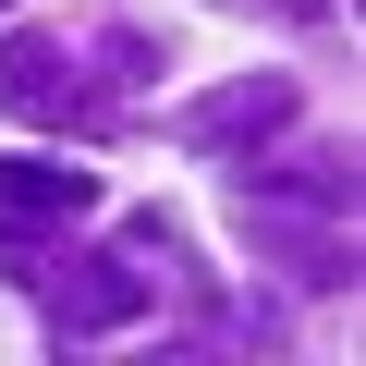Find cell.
<instances>
[{
    "instance_id": "obj_1",
    "label": "cell",
    "mask_w": 366,
    "mask_h": 366,
    "mask_svg": "<svg viewBox=\"0 0 366 366\" xmlns=\"http://www.w3.org/2000/svg\"><path fill=\"white\" fill-rule=\"evenodd\" d=\"M25 281L49 293V317L74 330V342H98V330H134L147 317V269H122V257H25Z\"/></svg>"
},
{
    "instance_id": "obj_2",
    "label": "cell",
    "mask_w": 366,
    "mask_h": 366,
    "mask_svg": "<svg viewBox=\"0 0 366 366\" xmlns=\"http://www.w3.org/2000/svg\"><path fill=\"white\" fill-rule=\"evenodd\" d=\"M0 110L13 122H86L98 98H86V74H74L61 37H0Z\"/></svg>"
},
{
    "instance_id": "obj_3",
    "label": "cell",
    "mask_w": 366,
    "mask_h": 366,
    "mask_svg": "<svg viewBox=\"0 0 366 366\" xmlns=\"http://www.w3.org/2000/svg\"><path fill=\"white\" fill-rule=\"evenodd\" d=\"M281 122H293V86H281V74H244V86H220V98H196V110H183L171 134L220 159V147H257V134H281Z\"/></svg>"
},
{
    "instance_id": "obj_4",
    "label": "cell",
    "mask_w": 366,
    "mask_h": 366,
    "mask_svg": "<svg viewBox=\"0 0 366 366\" xmlns=\"http://www.w3.org/2000/svg\"><path fill=\"white\" fill-rule=\"evenodd\" d=\"M244 244H257V257H281V269H293L305 293L354 281V244H342V232H305V220H281L269 196H244Z\"/></svg>"
},
{
    "instance_id": "obj_5",
    "label": "cell",
    "mask_w": 366,
    "mask_h": 366,
    "mask_svg": "<svg viewBox=\"0 0 366 366\" xmlns=\"http://www.w3.org/2000/svg\"><path fill=\"white\" fill-rule=\"evenodd\" d=\"M98 208V171L74 159H0V232L13 220H86Z\"/></svg>"
},
{
    "instance_id": "obj_6",
    "label": "cell",
    "mask_w": 366,
    "mask_h": 366,
    "mask_svg": "<svg viewBox=\"0 0 366 366\" xmlns=\"http://www.w3.org/2000/svg\"><path fill=\"white\" fill-rule=\"evenodd\" d=\"M244 196H305V208H354V159H342V147H305V159L257 171Z\"/></svg>"
},
{
    "instance_id": "obj_7",
    "label": "cell",
    "mask_w": 366,
    "mask_h": 366,
    "mask_svg": "<svg viewBox=\"0 0 366 366\" xmlns=\"http://www.w3.org/2000/svg\"><path fill=\"white\" fill-rule=\"evenodd\" d=\"M0 13H13V0H0Z\"/></svg>"
}]
</instances>
